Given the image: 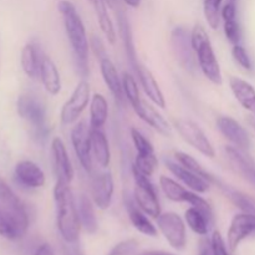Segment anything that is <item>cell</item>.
I'll return each mask as SVG.
<instances>
[{"label":"cell","instance_id":"681fc988","mask_svg":"<svg viewBox=\"0 0 255 255\" xmlns=\"http://www.w3.org/2000/svg\"><path fill=\"white\" fill-rule=\"evenodd\" d=\"M229 1H236V0H229Z\"/></svg>","mask_w":255,"mask_h":255},{"label":"cell","instance_id":"8fae6325","mask_svg":"<svg viewBox=\"0 0 255 255\" xmlns=\"http://www.w3.org/2000/svg\"><path fill=\"white\" fill-rule=\"evenodd\" d=\"M29 228V214L12 212L0 204V236L4 238L20 239Z\"/></svg>","mask_w":255,"mask_h":255},{"label":"cell","instance_id":"7bdbcfd3","mask_svg":"<svg viewBox=\"0 0 255 255\" xmlns=\"http://www.w3.org/2000/svg\"><path fill=\"white\" fill-rule=\"evenodd\" d=\"M212 247H213L214 255H229L228 251H227L226 243L223 241V237L219 233L218 231H216L212 236Z\"/></svg>","mask_w":255,"mask_h":255},{"label":"cell","instance_id":"ab89813d","mask_svg":"<svg viewBox=\"0 0 255 255\" xmlns=\"http://www.w3.org/2000/svg\"><path fill=\"white\" fill-rule=\"evenodd\" d=\"M224 21V34H226L227 40L231 44L237 45L241 41V27H239L237 17L234 19L223 20Z\"/></svg>","mask_w":255,"mask_h":255},{"label":"cell","instance_id":"d6986e66","mask_svg":"<svg viewBox=\"0 0 255 255\" xmlns=\"http://www.w3.org/2000/svg\"><path fill=\"white\" fill-rule=\"evenodd\" d=\"M100 71H101L102 79H104V82L107 86V89L110 90L112 96L116 99V101H119L121 104L124 101L125 96L124 87H122V80L119 76L116 66H115V64L111 61L110 57L104 56L100 59Z\"/></svg>","mask_w":255,"mask_h":255},{"label":"cell","instance_id":"b9f144b4","mask_svg":"<svg viewBox=\"0 0 255 255\" xmlns=\"http://www.w3.org/2000/svg\"><path fill=\"white\" fill-rule=\"evenodd\" d=\"M138 248V242L136 239H126L120 242L114 247L109 255H132Z\"/></svg>","mask_w":255,"mask_h":255},{"label":"cell","instance_id":"f6af8a7d","mask_svg":"<svg viewBox=\"0 0 255 255\" xmlns=\"http://www.w3.org/2000/svg\"><path fill=\"white\" fill-rule=\"evenodd\" d=\"M34 255H55V254L49 244H42V246H40L39 248L36 249V252H35Z\"/></svg>","mask_w":255,"mask_h":255},{"label":"cell","instance_id":"7c38bea8","mask_svg":"<svg viewBox=\"0 0 255 255\" xmlns=\"http://www.w3.org/2000/svg\"><path fill=\"white\" fill-rule=\"evenodd\" d=\"M255 236V214L239 213L233 217L228 229V247L231 252L238 248L239 244L248 237Z\"/></svg>","mask_w":255,"mask_h":255},{"label":"cell","instance_id":"d590c367","mask_svg":"<svg viewBox=\"0 0 255 255\" xmlns=\"http://www.w3.org/2000/svg\"><path fill=\"white\" fill-rule=\"evenodd\" d=\"M176 159L177 162H178L179 164H182L183 167H186L187 169H189V171L194 172L196 174H198V176L203 177V178H206L207 181L211 182V184L216 182L217 177L212 176L211 173H208V172L206 171V169L203 168V167L201 166V164L198 163V161L197 159H194L193 157L189 156V154L184 153V152H176Z\"/></svg>","mask_w":255,"mask_h":255},{"label":"cell","instance_id":"836d02e7","mask_svg":"<svg viewBox=\"0 0 255 255\" xmlns=\"http://www.w3.org/2000/svg\"><path fill=\"white\" fill-rule=\"evenodd\" d=\"M159 187H161L163 194L169 201L177 202V203L186 202V196L188 189L182 187L174 179L169 178L167 176H161V178H159Z\"/></svg>","mask_w":255,"mask_h":255},{"label":"cell","instance_id":"e0dca14e","mask_svg":"<svg viewBox=\"0 0 255 255\" xmlns=\"http://www.w3.org/2000/svg\"><path fill=\"white\" fill-rule=\"evenodd\" d=\"M15 178L21 186L30 189L44 187L46 182L44 171L32 161H21L15 166Z\"/></svg>","mask_w":255,"mask_h":255},{"label":"cell","instance_id":"4316f807","mask_svg":"<svg viewBox=\"0 0 255 255\" xmlns=\"http://www.w3.org/2000/svg\"><path fill=\"white\" fill-rule=\"evenodd\" d=\"M91 2L94 4L97 22H99L102 34L105 35L109 44L115 45L117 40V34L116 30H115L114 22H112L111 17H110L109 11H107L106 1L105 0H91Z\"/></svg>","mask_w":255,"mask_h":255},{"label":"cell","instance_id":"6da1fadb","mask_svg":"<svg viewBox=\"0 0 255 255\" xmlns=\"http://www.w3.org/2000/svg\"><path fill=\"white\" fill-rule=\"evenodd\" d=\"M60 14L64 21L65 31L71 45L74 54L75 66L81 75L82 79L89 75V49L90 44L87 40L86 29L84 21L77 12L76 7L69 0H61L57 4Z\"/></svg>","mask_w":255,"mask_h":255},{"label":"cell","instance_id":"4dcf8cb0","mask_svg":"<svg viewBox=\"0 0 255 255\" xmlns=\"http://www.w3.org/2000/svg\"><path fill=\"white\" fill-rule=\"evenodd\" d=\"M119 29H120V35H121V39L124 41L125 49H126L127 59H128L129 64L133 67V70L136 69V66L138 65V59H137L136 49H134L133 44V37H132V30L129 26V22L127 20L126 15L124 12H119Z\"/></svg>","mask_w":255,"mask_h":255},{"label":"cell","instance_id":"1f68e13d","mask_svg":"<svg viewBox=\"0 0 255 255\" xmlns=\"http://www.w3.org/2000/svg\"><path fill=\"white\" fill-rule=\"evenodd\" d=\"M0 204L16 213L29 214L24 202L19 198V196L12 191L11 187L1 177H0Z\"/></svg>","mask_w":255,"mask_h":255},{"label":"cell","instance_id":"c3c4849f","mask_svg":"<svg viewBox=\"0 0 255 255\" xmlns=\"http://www.w3.org/2000/svg\"><path fill=\"white\" fill-rule=\"evenodd\" d=\"M252 112H253V114L255 115V106H254V109H253V110H252Z\"/></svg>","mask_w":255,"mask_h":255},{"label":"cell","instance_id":"d6a6232c","mask_svg":"<svg viewBox=\"0 0 255 255\" xmlns=\"http://www.w3.org/2000/svg\"><path fill=\"white\" fill-rule=\"evenodd\" d=\"M184 218H186L189 228L199 236H206L209 231V227L212 226V222L209 221L208 217L196 207H191L187 209L184 213Z\"/></svg>","mask_w":255,"mask_h":255},{"label":"cell","instance_id":"603a6c76","mask_svg":"<svg viewBox=\"0 0 255 255\" xmlns=\"http://www.w3.org/2000/svg\"><path fill=\"white\" fill-rule=\"evenodd\" d=\"M229 86H231L232 92L237 101L242 105L246 110L252 112L255 106V89L253 85L249 84L248 81L239 77L232 76L229 79Z\"/></svg>","mask_w":255,"mask_h":255},{"label":"cell","instance_id":"e575fe53","mask_svg":"<svg viewBox=\"0 0 255 255\" xmlns=\"http://www.w3.org/2000/svg\"><path fill=\"white\" fill-rule=\"evenodd\" d=\"M122 87H124V95L129 101L132 109L134 110L143 100H142L141 94H139L138 85H137L133 75L125 72L124 76H122Z\"/></svg>","mask_w":255,"mask_h":255},{"label":"cell","instance_id":"9a60e30c","mask_svg":"<svg viewBox=\"0 0 255 255\" xmlns=\"http://www.w3.org/2000/svg\"><path fill=\"white\" fill-rule=\"evenodd\" d=\"M51 153L54 159L55 172H56L57 181H62L65 183H71L74 179L75 172L71 164L69 153L64 141L59 137H55L51 142Z\"/></svg>","mask_w":255,"mask_h":255},{"label":"cell","instance_id":"8992f818","mask_svg":"<svg viewBox=\"0 0 255 255\" xmlns=\"http://www.w3.org/2000/svg\"><path fill=\"white\" fill-rule=\"evenodd\" d=\"M174 127L178 131L179 136L186 141L189 146L193 147L194 149L203 154L208 158H214L216 157V151H214L213 144L206 136L201 127L196 122L187 119H178L174 121Z\"/></svg>","mask_w":255,"mask_h":255},{"label":"cell","instance_id":"f35d334b","mask_svg":"<svg viewBox=\"0 0 255 255\" xmlns=\"http://www.w3.org/2000/svg\"><path fill=\"white\" fill-rule=\"evenodd\" d=\"M133 167H136L144 176L152 177V174L154 173V171L158 167V158H157L156 153L151 154V156H139V154H137Z\"/></svg>","mask_w":255,"mask_h":255},{"label":"cell","instance_id":"5bb4252c","mask_svg":"<svg viewBox=\"0 0 255 255\" xmlns=\"http://www.w3.org/2000/svg\"><path fill=\"white\" fill-rule=\"evenodd\" d=\"M115 184L112 174L110 172H102L92 177L91 181V198L95 206L99 209L109 208L112 203Z\"/></svg>","mask_w":255,"mask_h":255},{"label":"cell","instance_id":"ba28073f","mask_svg":"<svg viewBox=\"0 0 255 255\" xmlns=\"http://www.w3.org/2000/svg\"><path fill=\"white\" fill-rule=\"evenodd\" d=\"M91 101V91H90L89 82L85 79L77 84L70 99L62 106L60 112V119L64 125H71L79 120L82 112Z\"/></svg>","mask_w":255,"mask_h":255},{"label":"cell","instance_id":"83f0119b","mask_svg":"<svg viewBox=\"0 0 255 255\" xmlns=\"http://www.w3.org/2000/svg\"><path fill=\"white\" fill-rule=\"evenodd\" d=\"M109 117V104L104 95L95 94L90 101V127L102 128Z\"/></svg>","mask_w":255,"mask_h":255},{"label":"cell","instance_id":"ac0fdd59","mask_svg":"<svg viewBox=\"0 0 255 255\" xmlns=\"http://www.w3.org/2000/svg\"><path fill=\"white\" fill-rule=\"evenodd\" d=\"M134 72H136V75L138 76L142 89H143L147 97H148L156 106L164 109V107H166V99H164L163 92H162L161 87H159L158 82H157L156 77L152 74L151 70L147 69L144 65L138 62V65H137L136 69H134Z\"/></svg>","mask_w":255,"mask_h":255},{"label":"cell","instance_id":"7a4b0ae2","mask_svg":"<svg viewBox=\"0 0 255 255\" xmlns=\"http://www.w3.org/2000/svg\"><path fill=\"white\" fill-rule=\"evenodd\" d=\"M54 201L56 207V224L60 234L67 243L79 241L81 222H80L77 203L70 184L56 181L54 188Z\"/></svg>","mask_w":255,"mask_h":255},{"label":"cell","instance_id":"bcb514c9","mask_svg":"<svg viewBox=\"0 0 255 255\" xmlns=\"http://www.w3.org/2000/svg\"><path fill=\"white\" fill-rule=\"evenodd\" d=\"M124 1L131 7H138L141 5V0H124Z\"/></svg>","mask_w":255,"mask_h":255},{"label":"cell","instance_id":"ee69618b","mask_svg":"<svg viewBox=\"0 0 255 255\" xmlns=\"http://www.w3.org/2000/svg\"><path fill=\"white\" fill-rule=\"evenodd\" d=\"M198 255H214L213 247H212V241L203 238L199 244V253Z\"/></svg>","mask_w":255,"mask_h":255},{"label":"cell","instance_id":"ffe728a7","mask_svg":"<svg viewBox=\"0 0 255 255\" xmlns=\"http://www.w3.org/2000/svg\"><path fill=\"white\" fill-rule=\"evenodd\" d=\"M134 112H136L146 124H148L149 126L153 127L158 133H161L162 136H172V128L171 126H169L168 122L166 121V119H164L156 109H153L151 105L147 104L146 101H142L141 104L134 109Z\"/></svg>","mask_w":255,"mask_h":255},{"label":"cell","instance_id":"7402d4cb","mask_svg":"<svg viewBox=\"0 0 255 255\" xmlns=\"http://www.w3.org/2000/svg\"><path fill=\"white\" fill-rule=\"evenodd\" d=\"M91 151L101 168H107L111 161L109 141L102 128H91Z\"/></svg>","mask_w":255,"mask_h":255},{"label":"cell","instance_id":"8d00e7d4","mask_svg":"<svg viewBox=\"0 0 255 255\" xmlns=\"http://www.w3.org/2000/svg\"><path fill=\"white\" fill-rule=\"evenodd\" d=\"M222 0H203V12L209 27L218 29L221 21Z\"/></svg>","mask_w":255,"mask_h":255},{"label":"cell","instance_id":"2e32d148","mask_svg":"<svg viewBox=\"0 0 255 255\" xmlns=\"http://www.w3.org/2000/svg\"><path fill=\"white\" fill-rule=\"evenodd\" d=\"M164 163H166V167L169 169V172H171L174 177H177L184 186L188 187L191 191L197 192V193H206V192H208L209 188H211V182L207 181L203 177L196 174L194 172L187 169L186 167L179 164L178 162L166 159Z\"/></svg>","mask_w":255,"mask_h":255},{"label":"cell","instance_id":"30bf717a","mask_svg":"<svg viewBox=\"0 0 255 255\" xmlns=\"http://www.w3.org/2000/svg\"><path fill=\"white\" fill-rule=\"evenodd\" d=\"M71 142L75 154L79 159L82 168L91 173L92 172V151H91V127L87 126L85 121L72 127Z\"/></svg>","mask_w":255,"mask_h":255},{"label":"cell","instance_id":"f907efd6","mask_svg":"<svg viewBox=\"0 0 255 255\" xmlns=\"http://www.w3.org/2000/svg\"><path fill=\"white\" fill-rule=\"evenodd\" d=\"M90 1H91V0H90Z\"/></svg>","mask_w":255,"mask_h":255},{"label":"cell","instance_id":"60d3db41","mask_svg":"<svg viewBox=\"0 0 255 255\" xmlns=\"http://www.w3.org/2000/svg\"><path fill=\"white\" fill-rule=\"evenodd\" d=\"M232 56H233L234 61H236L239 66L243 67L244 70L251 71L252 70L251 57H249L248 52H247V50L244 49L242 45L239 44L233 45V49H232Z\"/></svg>","mask_w":255,"mask_h":255},{"label":"cell","instance_id":"cb8c5ba5","mask_svg":"<svg viewBox=\"0 0 255 255\" xmlns=\"http://www.w3.org/2000/svg\"><path fill=\"white\" fill-rule=\"evenodd\" d=\"M216 186H218L219 188L222 189L224 194H226L227 198L237 207V208L241 209L243 213L248 214H255V198L254 197L249 196V194L244 193V192L237 191V189H233L232 187L227 186L223 182L219 181L218 178L214 182Z\"/></svg>","mask_w":255,"mask_h":255},{"label":"cell","instance_id":"4fadbf2b","mask_svg":"<svg viewBox=\"0 0 255 255\" xmlns=\"http://www.w3.org/2000/svg\"><path fill=\"white\" fill-rule=\"evenodd\" d=\"M217 127L219 132L228 139L234 147L241 151H247L251 148V137H249L247 129L239 124L237 120L231 116H221L217 119Z\"/></svg>","mask_w":255,"mask_h":255},{"label":"cell","instance_id":"3957f363","mask_svg":"<svg viewBox=\"0 0 255 255\" xmlns=\"http://www.w3.org/2000/svg\"><path fill=\"white\" fill-rule=\"evenodd\" d=\"M191 35L192 46L196 52L199 69L212 84L221 86L223 84L221 66H219V62L217 60L216 54H214L213 45H212L206 29L202 25L196 24L191 31Z\"/></svg>","mask_w":255,"mask_h":255},{"label":"cell","instance_id":"277c9868","mask_svg":"<svg viewBox=\"0 0 255 255\" xmlns=\"http://www.w3.org/2000/svg\"><path fill=\"white\" fill-rule=\"evenodd\" d=\"M16 109L19 116L34 128L35 136L39 138L46 136V106L36 95H20Z\"/></svg>","mask_w":255,"mask_h":255},{"label":"cell","instance_id":"f1b7e54d","mask_svg":"<svg viewBox=\"0 0 255 255\" xmlns=\"http://www.w3.org/2000/svg\"><path fill=\"white\" fill-rule=\"evenodd\" d=\"M77 203V211H79L80 222L81 226L86 229L89 233H95L99 228L97 224L96 214H95L94 202L85 194H81L79 199L76 201Z\"/></svg>","mask_w":255,"mask_h":255},{"label":"cell","instance_id":"9c48e42d","mask_svg":"<svg viewBox=\"0 0 255 255\" xmlns=\"http://www.w3.org/2000/svg\"><path fill=\"white\" fill-rule=\"evenodd\" d=\"M157 223L164 238L174 249L177 251L184 249L187 243L186 226H184L183 219L178 214L174 212L161 213V216L157 218Z\"/></svg>","mask_w":255,"mask_h":255},{"label":"cell","instance_id":"74e56055","mask_svg":"<svg viewBox=\"0 0 255 255\" xmlns=\"http://www.w3.org/2000/svg\"><path fill=\"white\" fill-rule=\"evenodd\" d=\"M131 137L134 147H136L137 154H139V156H151V154H154L153 144L151 143V141L141 131H138L137 128H132Z\"/></svg>","mask_w":255,"mask_h":255},{"label":"cell","instance_id":"7dc6e473","mask_svg":"<svg viewBox=\"0 0 255 255\" xmlns=\"http://www.w3.org/2000/svg\"><path fill=\"white\" fill-rule=\"evenodd\" d=\"M143 255H173L171 253H167V252H148V253Z\"/></svg>","mask_w":255,"mask_h":255},{"label":"cell","instance_id":"484cf974","mask_svg":"<svg viewBox=\"0 0 255 255\" xmlns=\"http://www.w3.org/2000/svg\"><path fill=\"white\" fill-rule=\"evenodd\" d=\"M126 207L129 219H131V223L133 224V227L137 231L148 237H156L158 234V231L154 227V224L147 218V214L137 206L136 202H132L131 199H128V202L126 203Z\"/></svg>","mask_w":255,"mask_h":255},{"label":"cell","instance_id":"44dd1931","mask_svg":"<svg viewBox=\"0 0 255 255\" xmlns=\"http://www.w3.org/2000/svg\"><path fill=\"white\" fill-rule=\"evenodd\" d=\"M39 76L42 85H44L45 90L50 95L55 96V95L60 94V91H61V77H60V72L57 70V66L55 65V62L50 57L45 56V55L42 56L41 65H40Z\"/></svg>","mask_w":255,"mask_h":255},{"label":"cell","instance_id":"f546056e","mask_svg":"<svg viewBox=\"0 0 255 255\" xmlns=\"http://www.w3.org/2000/svg\"><path fill=\"white\" fill-rule=\"evenodd\" d=\"M226 154L228 157L229 162L232 166L244 177V178L249 179V181H254L255 179V169L253 163L242 153V151L237 147L227 146L226 147Z\"/></svg>","mask_w":255,"mask_h":255},{"label":"cell","instance_id":"d4e9b609","mask_svg":"<svg viewBox=\"0 0 255 255\" xmlns=\"http://www.w3.org/2000/svg\"><path fill=\"white\" fill-rule=\"evenodd\" d=\"M42 56L44 55L40 52L36 45L32 44V42H29L22 47L20 61H21L22 70L30 79H36L39 76Z\"/></svg>","mask_w":255,"mask_h":255},{"label":"cell","instance_id":"52a82bcc","mask_svg":"<svg viewBox=\"0 0 255 255\" xmlns=\"http://www.w3.org/2000/svg\"><path fill=\"white\" fill-rule=\"evenodd\" d=\"M171 45L177 61L187 71L194 72L197 69V57L192 46V35L186 27H174L171 34Z\"/></svg>","mask_w":255,"mask_h":255},{"label":"cell","instance_id":"5b68a950","mask_svg":"<svg viewBox=\"0 0 255 255\" xmlns=\"http://www.w3.org/2000/svg\"><path fill=\"white\" fill-rule=\"evenodd\" d=\"M132 172L134 177V202L147 216L158 218L161 216V204L149 177L141 173L136 167L132 168Z\"/></svg>","mask_w":255,"mask_h":255}]
</instances>
